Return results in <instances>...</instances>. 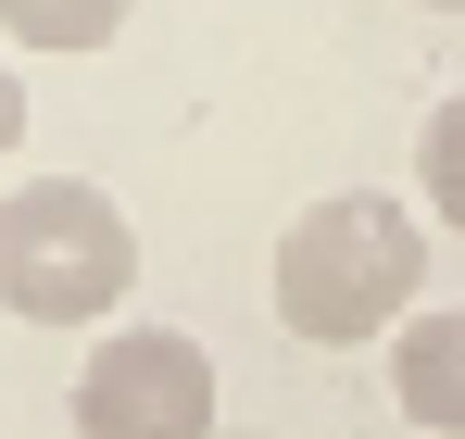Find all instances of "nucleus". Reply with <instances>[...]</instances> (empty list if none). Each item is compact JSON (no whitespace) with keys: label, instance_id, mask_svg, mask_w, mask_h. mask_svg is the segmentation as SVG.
<instances>
[{"label":"nucleus","instance_id":"obj_7","mask_svg":"<svg viewBox=\"0 0 465 439\" xmlns=\"http://www.w3.org/2000/svg\"><path fill=\"white\" fill-rule=\"evenodd\" d=\"M25 139V75H13V51H0V151Z\"/></svg>","mask_w":465,"mask_h":439},{"label":"nucleus","instance_id":"obj_1","mask_svg":"<svg viewBox=\"0 0 465 439\" xmlns=\"http://www.w3.org/2000/svg\"><path fill=\"white\" fill-rule=\"evenodd\" d=\"M428 289V226L415 201H390V189H327L314 214L277 226V251H264V301H277V327L314 339V352H352V339H402V314Z\"/></svg>","mask_w":465,"mask_h":439},{"label":"nucleus","instance_id":"obj_8","mask_svg":"<svg viewBox=\"0 0 465 439\" xmlns=\"http://www.w3.org/2000/svg\"><path fill=\"white\" fill-rule=\"evenodd\" d=\"M415 13H465V0H415Z\"/></svg>","mask_w":465,"mask_h":439},{"label":"nucleus","instance_id":"obj_2","mask_svg":"<svg viewBox=\"0 0 465 439\" xmlns=\"http://www.w3.org/2000/svg\"><path fill=\"white\" fill-rule=\"evenodd\" d=\"M139 289V226L88 176H25L0 201V301L25 327H101Z\"/></svg>","mask_w":465,"mask_h":439},{"label":"nucleus","instance_id":"obj_4","mask_svg":"<svg viewBox=\"0 0 465 439\" xmlns=\"http://www.w3.org/2000/svg\"><path fill=\"white\" fill-rule=\"evenodd\" d=\"M390 402L428 439H465V301L453 314H415V327L390 339Z\"/></svg>","mask_w":465,"mask_h":439},{"label":"nucleus","instance_id":"obj_5","mask_svg":"<svg viewBox=\"0 0 465 439\" xmlns=\"http://www.w3.org/2000/svg\"><path fill=\"white\" fill-rule=\"evenodd\" d=\"M126 13H139V0H0V38L76 63V51H114V38H126Z\"/></svg>","mask_w":465,"mask_h":439},{"label":"nucleus","instance_id":"obj_6","mask_svg":"<svg viewBox=\"0 0 465 439\" xmlns=\"http://www.w3.org/2000/svg\"><path fill=\"white\" fill-rule=\"evenodd\" d=\"M415 189H428V214L465 239V88L428 113V126H415Z\"/></svg>","mask_w":465,"mask_h":439},{"label":"nucleus","instance_id":"obj_3","mask_svg":"<svg viewBox=\"0 0 465 439\" xmlns=\"http://www.w3.org/2000/svg\"><path fill=\"white\" fill-rule=\"evenodd\" d=\"M64 415L76 439H214V352L189 327H101Z\"/></svg>","mask_w":465,"mask_h":439}]
</instances>
